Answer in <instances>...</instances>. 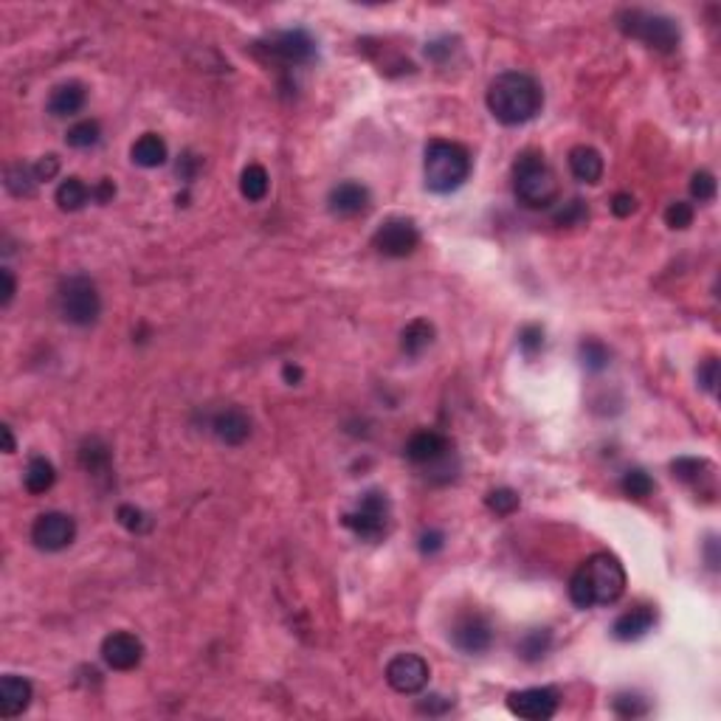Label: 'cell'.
<instances>
[{"label": "cell", "instance_id": "obj_1", "mask_svg": "<svg viewBox=\"0 0 721 721\" xmlns=\"http://www.w3.org/2000/svg\"><path fill=\"white\" fill-rule=\"evenodd\" d=\"M485 102H488L490 116L499 124L519 127V124L533 122L541 114L544 91L536 76L524 74V71H505L488 85Z\"/></svg>", "mask_w": 721, "mask_h": 721}, {"label": "cell", "instance_id": "obj_2", "mask_svg": "<svg viewBox=\"0 0 721 721\" xmlns=\"http://www.w3.org/2000/svg\"><path fill=\"white\" fill-rule=\"evenodd\" d=\"M626 595V569L612 552H595L569 578V600L578 608L615 606Z\"/></svg>", "mask_w": 721, "mask_h": 721}, {"label": "cell", "instance_id": "obj_3", "mask_svg": "<svg viewBox=\"0 0 721 721\" xmlns=\"http://www.w3.org/2000/svg\"><path fill=\"white\" fill-rule=\"evenodd\" d=\"M470 170H474V161H470V153L462 144L446 142V138H434V142L426 144L423 178L426 189L434 192V195L457 192L470 178Z\"/></svg>", "mask_w": 721, "mask_h": 721}, {"label": "cell", "instance_id": "obj_4", "mask_svg": "<svg viewBox=\"0 0 721 721\" xmlns=\"http://www.w3.org/2000/svg\"><path fill=\"white\" fill-rule=\"evenodd\" d=\"M513 195L524 209H549L558 201V178L544 153L524 150L513 161Z\"/></svg>", "mask_w": 721, "mask_h": 721}, {"label": "cell", "instance_id": "obj_5", "mask_svg": "<svg viewBox=\"0 0 721 721\" xmlns=\"http://www.w3.org/2000/svg\"><path fill=\"white\" fill-rule=\"evenodd\" d=\"M403 454L411 465H418L423 470H429L431 482H451L457 477V457H454V446L446 434H440L434 429H420L414 431L406 446Z\"/></svg>", "mask_w": 721, "mask_h": 721}, {"label": "cell", "instance_id": "obj_6", "mask_svg": "<svg viewBox=\"0 0 721 721\" xmlns=\"http://www.w3.org/2000/svg\"><path fill=\"white\" fill-rule=\"evenodd\" d=\"M617 29L626 37L640 40L646 48L659 51V54H674L682 43V32H679L677 20L659 12H648V9H623L617 15Z\"/></svg>", "mask_w": 721, "mask_h": 721}, {"label": "cell", "instance_id": "obj_7", "mask_svg": "<svg viewBox=\"0 0 721 721\" xmlns=\"http://www.w3.org/2000/svg\"><path fill=\"white\" fill-rule=\"evenodd\" d=\"M341 524L360 541H370V544L383 541L386 533H390V524H392L390 496H386L383 490H378V488L360 493L358 505L341 516Z\"/></svg>", "mask_w": 721, "mask_h": 721}, {"label": "cell", "instance_id": "obj_8", "mask_svg": "<svg viewBox=\"0 0 721 721\" xmlns=\"http://www.w3.org/2000/svg\"><path fill=\"white\" fill-rule=\"evenodd\" d=\"M57 311L63 321L74 327H91L102 316V296L99 288L91 276L85 273H74L65 276L57 288Z\"/></svg>", "mask_w": 721, "mask_h": 721}, {"label": "cell", "instance_id": "obj_9", "mask_svg": "<svg viewBox=\"0 0 721 721\" xmlns=\"http://www.w3.org/2000/svg\"><path fill=\"white\" fill-rule=\"evenodd\" d=\"M375 252L390 260H406L418 252L420 245V229L411 217H390L375 229L372 234Z\"/></svg>", "mask_w": 721, "mask_h": 721}, {"label": "cell", "instance_id": "obj_10", "mask_svg": "<svg viewBox=\"0 0 721 721\" xmlns=\"http://www.w3.org/2000/svg\"><path fill=\"white\" fill-rule=\"evenodd\" d=\"M493 637H496L493 623L482 612H465L451 626V643H454V648L462 651V654H468V657H479V654L490 651Z\"/></svg>", "mask_w": 721, "mask_h": 721}, {"label": "cell", "instance_id": "obj_11", "mask_svg": "<svg viewBox=\"0 0 721 721\" xmlns=\"http://www.w3.org/2000/svg\"><path fill=\"white\" fill-rule=\"evenodd\" d=\"M260 51L282 65H308L316 57V40L304 29H291L260 43Z\"/></svg>", "mask_w": 721, "mask_h": 721}, {"label": "cell", "instance_id": "obj_12", "mask_svg": "<svg viewBox=\"0 0 721 721\" xmlns=\"http://www.w3.org/2000/svg\"><path fill=\"white\" fill-rule=\"evenodd\" d=\"M429 677L431 668L420 654H398L386 665V682L400 696H414V693L426 690Z\"/></svg>", "mask_w": 721, "mask_h": 721}, {"label": "cell", "instance_id": "obj_13", "mask_svg": "<svg viewBox=\"0 0 721 721\" xmlns=\"http://www.w3.org/2000/svg\"><path fill=\"white\" fill-rule=\"evenodd\" d=\"M76 538V521L68 513L48 510L40 513L32 524V541L43 552H63Z\"/></svg>", "mask_w": 721, "mask_h": 721}, {"label": "cell", "instance_id": "obj_14", "mask_svg": "<svg viewBox=\"0 0 721 721\" xmlns=\"http://www.w3.org/2000/svg\"><path fill=\"white\" fill-rule=\"evenodd\" d=\"M561 696L556 687H524L508 696V710L524 721H547L558 713Z\"/></svg>", "mask_w": 721, "mask_h": 721}, {"label": "cell", "instance_id": "obj_15", "mask_svg": "<svg viewBox=\"0 0 721 721\" xmlns=\"http://www.w3.org/2000/svg\"><path fill=\"white\" fill-rule=\"evenodd\" d=\"M102 659L114 671H135L144 659V643L130 631H114L102 643Z\"/></svg>", "mask_w": 721, "mask_h": 721}, {"label": "cell", "instance_id": "obj_16", "mask_svg": "<svg viewBox=\"0 0 721 721\" xmlns=\"http://www.w3.org/2000/svg\"><path fill=\"white\" fill-rule=\"evenodd\" d=\"M370 206H372L370 189L358 181H341L332 186L327 195V209L336 217H358V214L370 212Z\"/></svg>", "mask_w": 721, "mask_h": 721}, {"label": "cell", "instance_id": "obj_17", "mask_svg": "<svg viewBox=\"0 0 721 721\" xmlns=\"http://www.w3.org/2000/svg\"><path fill=\"white\" fill-rule=\"evenodd\" d=\"M212 431L220 442H226V446L237 449L242 442L252 437V418H248V411L240 409V406H229L223 411L214 414L212 420Z\"/></svg>", "mask_w": 721, "mask_h": 721}, {"label": "cell", "instance_id": "obj_18", "mask_svg": "<svg viewBox=\"0 0 721 721\" xmlns=\"http://www.w3.org/2000/svg\"><path fill=\"white\" fill-rule=\"evenodd\" d=\"M654 626H657V608L654 606H634L615 620L612 637L620 643H637V640H643Z\"/></svg>", "mask_w": 721, "mask_h": 721}, {"label": "cell", "instance_id": "obj_19", "mask_svg": "<svg viewBox=\"0 0 721 721\" xmlns=\"http://www.w3.org/2000/svg\"><path fill=\"white\" fill-rule=\"evenodd\" d=\"M35 699V687L29 679L23 677H4L0 679V716L4 718H17L32 707Z\"/></svg>", "mask_w": 721, "mask_h": 721}, {"label": "cell", "instance_id": "obj_20", "mask_svg": "<svg viewBox=\"0 0 721 721\" xmlns=\"http://www.w3.org/2000/svg\"><path fill=\"white\" fill-rule=\"evenodd\" d=\"M671 474H674V479L690 485L693 490H699V493L707 490L710 496L716 493V485H713L716 474H713V465H710L707 459H699V457H679V459L671 462Z\"/></svg>", "mask_w": 721, "mask_h": 721}, {"label": "cell", "instance_id": "obj_21", "mask_svg": "<svg viewBox=\"0 0 721 721\" xmlns=\"http://www.w3.org/2000/svg\"><path fill=\"white\" fill-rule=\"evenodd\" d=\"M85 102H88V91H85V85H82V82H76V79H71V82H63V85H57L51 91V96H48V114L54 116V119H71V116H76L82 107H85Z\"/></svg>", "mask_w": 721, "mask_h": 721}, {"label": "cell", "instance_id": "obj_22", "mask_svg": "<svg viewBox=\"0 0 721 721\" xmlns=\"http://www.w3.org/2000/svg\"><path fill=\"white\" fill-rule=\"evenodd\" d=\"M567 161H569V173H572L575 181L589 183V186L600 183L606 163H603V155H600L595 147H589V144H578V147L569 150V158H567Z\"/></svg>", "mask_w": 721, "mask_h": 721}, {"label": "cell", "instance_id": "obj_23", "mask_svg": "<svg viewBox=\"0 0 721 721\" xmlns=\"http://www.w3.org/2000/svg\"><path fill=\"white\" fill-rule=\"evenodd\" d=\"M133 163L144 166V170H155V166H163L166 158H170V150H166V142L158 133H144L138 142L130 147Z\"/></svg>", "mask_w": 721, "mask_h": 721}, {"label": "cell", "instance_id": "obj_24", "mask_svg": "<svg viewBox=\"0 0 721 721\" xmlns=\"http://www.w3.org/2000/svg\"><path fill=\"white\" fill-rule=\"evenodd\" d=\"M434 324L429 319H411L400 332V350L409 358H420L434 344Z\"/></svg>", "mask_w": 721, "mask_h": 721}, {"label": "cell", "instance_id": "obj_25", "mask_svg": "<svg viewBox=\"0 0 721 721\" xmlns=\"http://www.w3.org/2000/svg\"><path fill=\"white\" fill-rule=\"evenodd\" d=\"M110 462H114V454H110V446L102 437H88L79 446V465L91 477H104L110 470Z\"/></svg>", "mask_w": 721, "mask_h": 721}, {"label": "cell", "instance_id": "obj_26", "mask_svg": "<svg viewBox=\"0 0 721 721\" xmlns=\"http://www.w3.org/2000/svg\"><path fill=\"white\" fill-rule=\"evenodd\" d=\"M54 482H57V468H54V462L40 457V454L32 457L29 465H25V474H23L25 490H29L32 496H43L54 488Z\"/></svg>", "mask_w": 721, "mask_h": 721}, {"label": "cell", "instance_id": "obj_27", "mask_svg": "<svg viewBox=\"0 0 721 721\" xmlns=\"http://www.w3.org/2000/svg\"><path fill=\"white\" fill-rule=\"evenodd\" d=\"M54 201H57V206L63 212H79V209H85L94 201V192L82 178L71 175V178H65L57 186V195H54Z\"/></svg>", "mask_w": 721, "mask_h": 721}, {"label": "cell", "instance_id": "obj_28", "mask_svg": "<svg viewBox=\"0 0 721 721\" xmlns=\"http://www.w3.org/2000/svg\"><path fill=\"white\" fill-rule=\"evenodd\" d=\"M552 648V631L549 628H530L521 634V640L516 643V654L524 662H538L549 654Z\"/></svg>", "mask_w": 721, "mask_h": 721}, {"label": "cell", "instance_id": "obj_29", "mask_svg": "<svg viewBox=\"0 0 721 721\" xmlns=\"http://www.w3.org/2000/svg\"><path fill=\"white\" fill-rule=\"evenodd\" d=\"M37 175H35V163H12L6 170V189L12 192L15 198H32L37 192Z\"/></svg>", "mask_w": 721, "mask_h": 721}, {"label": "cell", "instance_id": "obj_30", "mask_svg": "<svg viewBox=\"0 0 721 721\" xmlns=\"http://www.w3.org/2000/svg\"><path fill=\"white\" fill-rule=\"evenodd\" d=\"M268 186H271V178L265 173V166L260 163H248L242 175H240V192L248 203H260L265 195H268Z\"/></svg>", "mask_w": 721, "mask_h": 721}, {"label": "cell", "instance_id": "obj_31", "mask_svg": "<svg viewBox=\"0 0 721 721\" xmlns=\"http://www.w3.org/2000/svg\"><path fill=\"white\" fill-rule=\"evenodd\" d=\"M578 360H580V367H584L587 372L598 375L608 367V360H612V352H608V347L598 339H584L578 344Z\"/></svg>", "mask_w": 721, "mask_h": 721}, {"label": "cell", "instance_id": "obj_32", "mask_svg": "<svg viewBox=\"0 0 721 721\" xmlns=\"http://www.w3.org/2000/svg\"><path fill=\"white\" fill-rule=\"evenodd\" d=\"M99 142H102V127L96 119H82V122L71 124L65 133V144L74 150H91Z\"/></svg>", "mask_w": 721, "mask_h": 721}, {"label": "cell", "instance_id": "obj_33", "mask_svg": "<svg viewBox=\"0 0 721 721\" xmlns=\"http://www.w3.org/2000/svg\"><path fill=\"white\" fill-rule=\"evenodd\" d=\"M654 488L657 485H654L651 474H648V470H643V468H628L626 474L620 477L623 496L634 499V502H643V499H648L654 493Z\"/></svg>", "mask_w": 721, "mask_h": 721}, {"label": "cell", "instance_id": "obj_34", "mask_svg": "<svg viewBox=\"0 0 721 721\" xmlns=\"http://www.w3.org/2000/svg\"><path fill=\"white\" fill-rule=\"evenodd\" d=\"M485 508H488L493 516L508 519V516H513V513L521 508V499H519V493H516L513 488H493V490L485 496Z\"/></svg>", "mask_w": 721, "mask_h": 721}, {"label": "cell", "instance_id": "obj_35", "mask_svg": "<svg viewBox=\"0 0 721 721\" xmlns=\"http://www.w3.org/2000/svg\"><path fill=\"white\" fill-rule=\"evenodd\" d=\"M589 220V206L587 201H580V198H572L567 201L561 209H556V214H552V223L561 226V229H575V226H584Z\"/></svg>", "mask_w": 721, "mask_h": 721}, {"label": "cell", "instance_id": "obj_36", "mask_svg": "<svg viewBox=\"0 0 721 721\" xmlns=\"http://www.w3.org/2000/svg\"><path fill=\"white\" fill-rule=\"evenodd\" d=\"M612 710L620 716V718H643L651 713V705L646 696H640V693H617V696L612 699Z\"/></svg>", "mask_w": 721, "mask_h": 721}, {"label": "cell", "instance_id": "obj_37", "mask_svg": "<svg viewBox=\"0 0 721 721\" xmlns=\"http://www.w3.org/2000/svg\"><path fill=\"white\" fill-rule=\"evenodd\" d=\"M693 217H696V209H693V203H687V201H677V203H671L668 209H665V223H668L674 232L690 229Z\"/></svg>", "mask_w": 721, "mask_h": 721}, {"label": "cell", "instance_id": "obj_38", "mask_svg": "<svg viewBox=\"0 0 721 721\" xmlns=\"http://www.w3.org/2000/svg\"><path fill=\"white\" fill-rule=\"evenodd\" d=\"M519 350L527 358H536L544 350V327H538V324H524L519 330Z\"/></svg>", "mask_w": 721, "mask_h": 721}, {"label": "cell", "instance_id": "obj_39", "mask_svg": "<svg viewBox=\"0 0 721 721\" xmlns=\"http://www.w3.org/2000/svg\"><path fill=\"white\" fill-rule=\"evenodd\" d=\"M690 198L699 203H710L716 198V175L707 170H699L690 178Z\"/></svg>", "mask_w": 721, "mask_h": 721}, {"label": "cell", "instance_id": "obj_40", "mask_svg": "<svg viewBox=\"0 0 721 721\" xmlns=\"http://www.w3.org/2000/svg\"><path fill=\"white\" fill-rule=\"evenodd\" d=\"M116 519H119V524L124 527V530H130V533H144L147 527H150L147 513H144V510H138L135 505H122V508L116 510Z\"/></svg>", "mask_w": 721, "mask_h": 721}, {"label": "cell", "instance_id": "obj_41", "mask_svg": "<svg viewBox=\"0 0 721 721\" xmlns=\"http://www.w3.org/2000/svg\"><path fill=\"white\" fill-rule=\"evenodd\" d=\"M696 378H699V386H702V390H705L707 395H716V383H718V360H716V358H707L705 364L699 367Z\"/></svg>", "mask_w": 721, "mask_h": 721}, {"label": "cell", "instance_id": "obj_42", "mask_svg": "<svg viewBox=\"0 0 721 721\" xmlns=\"http://www.w3.org/2000/svg\"><path fill=\"white\" fill-rule=\"evenodd\" d=\"M201 166H203V161H201L195 153H183V155H181V161H178V178H181V181H186V183H192V181L198 178Z\"/></svg>", "mask_w": 721, "mask_h": 721}, {"label": "cell", "instance_id": "obj_43", "mask_svg": "<svg viewBox=\"0 0 721 721\" xmlns=\"http://www.w3.org/2000/svg\"><path fill=\"white\" fill-rule=\"evenodd\" d=\"M442 547H446V536H442V530H426L420 536V552H423L426 558L437 556Z\"/></svg>", "mask_w": 721, "mask_h": 721}, {"label": "cell", "instance_id": "obj_44", "mask_svg": "<svg viewBox=\"0 0 721 721\" xmlns=\"http://www.w3.org/2000/svg\"><path fill=\"white\" fill-rule=\"evenodd\" d=\"M57 173H60V158H57V155H43V158L35 163V175H37L40 183H43V181H51V178H57Z\"/></svg>", "mask_w": 721, "mask_h": 721}, {"label": "cell", "instance_id": "obj_45", "mask_svg": "<svg viewBox=\"0 0 721 721\" xmlns=\"http://www.w3.org/2000/svg\"><path fill=\"white\" fill-rule=\"evenodd\" d=\"M612 212H615V217H631L637 212V198L631 195V192H617V195L612 198Z\"/></svg>", "mask_w": 721, "mask_h": 721}, {"label": "cell", "instance_id": "obj_46", "mask_svg": "<svg viewBox=\"0 0 721 721\" xmlns=\"http://www.w3.org/2000/svg\"><path fill=\"white\" fill-rule=\"evenodd\" d=\"M91 192H94V203L104 206V203H110V201L116 198V183L110 181V178H102V181H96L91 186Z\"/></svg>", "mask_w": 721, "mask_h": 721}, {"label": "cell", "instance_id": "obj_47", "mask_svg": "<svg viewBox=\"0 0 721 721\" xmlns=\"http://www.w3.org/2000/svg\"><path fill=\"white\" fill-rule=\"evenodd\" d=\"M454 702L446 699V696H426V702L418 705L420 713H429V716H440V713H446Z\"/></svg>", "mask_w": 721, "mask_h": 721}, {"label": "cell", "instance_id": "obj_48", "mask_svg": "<svg viewBox=\"0 0 721 721\" xmlns=\"http://www.w3.org/2000/svg\"><path fill=\"white\" fill-rule=\"evenodd\" d=\"M454 51V45H451V37H442V40H437V43H429L426 45V54L429 57L434 60V63H442L449 57V54Z\"/></svg>", "mask_w": 721, "mask_h": 721}, {"label": "cell", "instance_id": "obj_49", "mask_svg": "<svg viewBox=\"0 0 721 721\" xmlns=\"http://www.w3.org/2000/svg\"><path fill=\"white\" fill-rule=\"evenodd\" d=\"M0 280H4V299H0V304H4V308H9L12 299H15V293H17L15 273H12L9 268H0Z\"/></svg>", "mask_w": 721, "mask_h": 721}, {"label": "cell", "instance_id": "obj_50", "mask_svg": "<svg viewBox=\"0 0 721 721\" xmlns=\"http://www.w3.org/2000/svg\"><path fill=\"white\" fill-rule=\"evenodd\" d=\"M705 558H707V567L716 572L718 569V538L716 536H710L707 544H705Z\"/></svg>", "mask_w": 721, "mask_h": 721}, {"label": "cell", "instance_id": "obj_51", "mask_svg": "<svg viewBox=\"0 0 721 721\" xmlns=\"http://www.w3.org/2000/svg\"><path fill=\"white\" fill-rule=\"evenodd\" d=\"M282 378H285V383H291V386H299V383H301V378H304V372H301V367H299V364H285V367H282Z\"/></svg>", "mask_w": 721, "mask_h": 721}, {"label": "cell", "instance_id": "obj_52", "mask_svg": "<svg viewBox=\"0 0 721 721\" xmlns=\"http://www.w3.org/2000/svg\"><path fill=\"white\" fill-rule=\"evenodd\" d=\"M0 434H4V451H6V454H15V434H12V426H4V429H0Z\"/></svg>", "mask_w": 721, "mask_h": 721}]
</instances>
